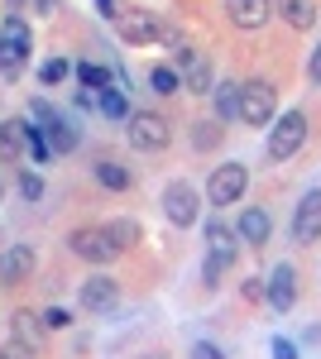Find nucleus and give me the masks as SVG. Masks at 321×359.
I'll return each instance as SVG.
<instances>
[{
  "instance_id": "2",
  "label": "nucleus",
  "mask_w": 321,
  "mask_h": 359,
  "mask_svg": "<svg viewBox=\"0 0 321 359\" xmlns=\"http://www.w3.org/2000/svg\"><path fill=\"white\" fill-rule=\"evenodd\" d=\"M29 120L44 130V139H48V149H53V158H67V154H77L81 149V130L72 115H63L53 106V101H44V96H34L29 101Z\"/></svg>"
},
{
  "instance_id": "6",
  "label": "nucleus",
  "mask_w": 321,
  "mask_h": 359,
  "mask_svg": "<svg viewBox=\"0 0 321 359\" xmlns=\"http://www.w3.org/2000/svg\"><path fill=\"white\" fill-rule=\"evenodd\" d=\"M278 120V86L268 77H249L240 82V125L249 130H268Z\"/></svg>"
},
{
  "instance_id": "1",
  "label": "nucleus",
  "mask_w": 321,
  "mask_h": 359,
  "mask_svg": "<svg viewBox=\"0 0 321 359\" xmlns=\"http://www.w3.org/2000/svg\"><path fill=\"white\" fill-rule=\"evenodd\" d=\"M115 34L130 43V48H149V43H178L183 34H178V25L168 20V15H159V10H125L120 20H115Z\"/></svg>"
},
{
  "instance_id": "26",
  "label": "nucleus",
  "mask_w": 321,
  "mask_h": 359,
  "mask_svg": "<svg viewBox=\"0 0 321 359\" xmlns=\"http://www.w3.org/2000/svg\"><path fill=\"white\" fill-rule=\"evenodd\" d=\"M106 235H110V245L125 254V249L139 240V221H134V216H115V221H106Z\"/></svg>"
},
{
  "instance_id": "30",
  "label": "nucleus",
  "mask_w": 321,
  "mask_h": 359,
  "mask_svg": "<svg viewBox=\"0 0 321 359\" xmlns=\"http://www.w3.org/2000/svg\"><path fill=\"white\" fill-rule=\"evenodd\" d=\"M230 269H235V264H225V259L207 254V259H202V287H207V292H216V287L225 283V273H230Z\"/></svg>"
},
{
  "instance_id": "32",
  "label": "nucleus",
  "mask_w": 321,
  "mask_h": 359,
  "mask_svg": "<svg viewBox=\"0 0 321 359\" xmlns=\"http://www.w3.org/2000/svg\"><path fill=\"white\" fill-rule=\"evenodd\" d=\"M268 355L273 359H302V345L288 340V335H273V340H268Z\"/></svg>"
},
{
  "instance_id": "13",
  "label": "nucleus",
  "mask_w": 321,
  "mask_h": 359,
  "mask_svg": "<svg viewBox=\"0 0 321 359\" xmlns=\"http://www.w3.org/2000/svg\"><path fill=\"white\" fill-rule=\"evenodd\" d=\"M264 302L278 311V316H288L297 306V269L293 264H273L264 278Z\"/></svg>"
},
{
  "instance_id": "27",
  "label": "nucleus",
  "mask_w": 321,
  "mask_h": 359,
  "mask_svg": "<svg viewBox=\"0 0 321 359\" xmlns=\"http://www.w3.org/2000/svg\"><path fill=\"white\" fill-rule=\"evenodd\" d=\"M25 149L34 163H53V149H48V139H44V130L34 120H25Z\"/></svg>"
},
{
  "instance_id": "10",
  "label": "nucleus",
  "mask_w": 321,
  "mask_h": 359,
  "mask_svg": "<svg viewBox=\"0 0 321 359\" xmlns=\"http://www.w3.org/2000/svg\"><path fill=\"white\" fill-rule=\"evenodd\" d=\"M67 249L77 254L81 264H91V269H106V264H115V259H120V249L110 245L106 225H77V230L67 235Z\"/></svg>"
},
{
  "instance_id": "24",
  "label": "nucleus",
  "mask_w": 321,
  "mask_h": 359,
  "mask_svg": "<svg viewBox=\"0 0 321 359\" xmlns=\"http://www.w3.org/2000/svg\"><path fill=\"white\" fill-rule=\"evenodd\" d=\"M149 91H154V96H178V91H183V72H178L173 62H154V67H149Z\"/></svg>"
},
{
  "instance_id": "7",
  "label": "nucleus",
  "mask_w": 321,
  "mask_h": 359,
  "mask_svg": "<svg viewBox=\"0 0 321 359\" xmlns=\"http://www.w3.org/2000/svg\"><path fill=\"white\" fill-rule=\"evenodd\" d=\"M163 206V221L173 225V230H192V225H202V192L192 187L188 177H173L159 196Z\"/></svg>"
},
{
  "instance_id": "21",
  "label": "nucleus",
  "mask_w": 321,
  "mask_h": 359,
  "mask_svg": "<svg viewBox=\"0 0 321 359\" xmlns=\"http://www.w3.org/2000/svg\"><path fill=\"white\" fill-rule=\"evenodd\" d=\"M91 177H96L106 192H130V187H134V172L125 163H115V158H101V163L91 168Z\"/></svg>"
},
{
  "instance_id": "31",
  "label": "nucleus",
  "mask_w": 321,
  "mask_h": 359,
  "mask_svg": "<svg viewBox=\"0 0 321 359\" xmlns=\"http://www.w3.org/2000/svg\"><path fill=\"white\" fill-rule=\"evenodd\" d=\"M20 196H25V201H44V177H39L34 168L20 172Z\"/></svg>"
},
{
  "instance_id": "15",
  "label": "nucleus",
  "mask_w": 321,
  "mask_h": 359,
  "mask_svg": "<svg viewBox=\"0 0 321 359\" xmlns=\"http://www.w3.org/2000/svg\"><path fill=\"white\" fill-rule=\"evenodd\" d=\"M225 20L244 34H254L273 20V0H225Z\"/></svg>"
},
{
  "instance_id": "17",
  "label": "nucleus",
  "mask_w": 321,
  "mask_h": 359,
  "mask_svg": "<svg viewBox=\"0 0 321 359\" xmlns=\"http://www.w3.org/2000/svg\"><path fill=\"white\" fill-rule=\"evenodd\" d=\"M202 235H207V254L225 259V264H235V259H240V235H235V225H225L221 216H211Z\"/></svg>"
},
{
  "instance_id": "39",
  "label": "nucleus",
  "mask_w": 321,
  "mask_h": 359,
  "mask_svg": "<svg viewBox=\"0 0 321 359\" xmlns=\"http://www.w3.org/2000/svg\"><path fill=\"white\" fill-rule=\"evenodd\" d=\"M72 106H77V111H96V91H77Z\"/></svg>"
},
{
  "instance_id": "25",
  "label": "nucleus",
  "mask_w": 321,
  "mask_h": 359,
  "mask_svg": "<svg viewBox=\"0 0 321 359\" xmlns=\"http://www.w3.org/2000/svg\"><path fill=\"white\" fill-rule=\"evenodd\" d=\"M96 111L106 115V120H130V91L125 86H110L96 96Z\"/></svg>"
},
{
  "instance_id": "38",
  "label": "nucleus",
  "mask_w": 321,
  "mask_h": 359,
  "mask_svg": "<svg viewBox=\"0 0 321 359\" xmlns=\"http://www.w3.org/2000/svg\"><path fill=\"white\" fill-rule=\"evenodd\" d=\"M192 359H225V350L211 345V340H197V345H192Z\"/></svg>"
},
{
  "instance_id": "28",
  "label": "nucleus",
  "mask_w": 321,
  "mask_h": 359,
  "mask_svg": "<svg viewBox=\"0 0 321 359\" xmlns=\"http://www.w3.org/2000/svg\"><path fill=\"white\" fill-rule=\"evenodd\" d=\"M67 77H72V62H67V57H44V62H39V86H58V82H67Z\"/></svg>"
},
{
  "instance_id": "36",
  "label": "nucleus",
  "mask_w": 321,
  "mask_h": 359,
  "mask_svg": "<svg viewBox=\"0 0 321 359\" xmlns=\"http://www.w3.org/2000/svg\"><path fill=\"white\" fill-rule=\"evenodd\" d=\"M125 10H130V5H125V0H96V15H101V20H106V25H115V20H120V15H125Z\"/></svg>"
},
{
  "instance_id": "29",
  "label": "nucleus",
  "mask_w": 321,
  "mask_h": 359,
  "mask_svg": "<svg viewBox=\"0 0 321 359\" xmlns=\"http://www.w3.org/2000/svg\"><path fill=\"white\" fill-rule=\"evenodd\" d=\"M225 139V125L221 120H202V125H192V149H216Z\"/></svg>"
},
{
  "instance_id": "23",
  "label": "nucleus",
  "mask_w": 321,
  "mask_h": 359,
  "mask_svg": "<svg viewBox=\"0 0 321 359\" xmlns=\"http://www.w3.org/2000/svg\"><path fill=\"white\" fill-rule=\"evenodd\" d=\"M10 335L39 350V345H44V316H39V311H15V316H10Z\"/></svg>"
},
{
  "instance_id": "9",
  "label": "nucleus",
  "mask_w": 321,
  "mask_h": 359,
  "mask_svg": "<svg viewBox=\"0 0 321 359\" xmlns=\"http://www.w3.org/2000/svg\"><path fill=\"white\" fill-rule=\"evenodd\" d=\"M244 187H249V168L240 158H225L207 177V201L211 206H235V201H244Z\"/></svg>"
},
{
  "instance_id": "41",
  "label": "nucleus",
  "mask_w": 321,
  "mask_h": 359,
  "mask_svg": "<svg viewBox=\"0 0 321 359\" xmlns=\"http://www.w3.org/2000/svg\"><path fill=\"white\" fill-rule=\"evenodd\" d=\"M53 5H58V0H34V10H39V15H53Z\"/></svg>"
},
{
  "instance_id": "12",
  "label": "nucleus",
  "mask_w": 321,
  "mask_h": 359,
  "mask_svg": "<svg viewBox=\"0 0 321 359\" xmlns=\"http://www.w3.org/2000/svg\"><path fill=\"white\" fill-rule=\"evenodd\" d=\"M293 240L302 249H317L321 245V187L302 192V201H297V211H293Z\"/></svg>"
},
{
  "instance_id": "33",
  "label": "nucleus",
  "mask_w": 321,
  "mask_h": 359,
  "mask_svg": "<svg viewBox=\"0 0 321 359\" xmlns=\"http://www.w3.org/2000/svg\"><path fill=\"white\" fill-rule=\"evenodd\" d=\"M44 316V331H67L72 326V311L67 306H48V311H39Z\"/></svg>"
},
{
  "instance_id": "35",
  "label": "nucleus",
  "mask_w": 321,
  "mask_h": 359,
  "mask_svg": "<svg viewBox=\"0 0 321 359\" xmlns=\"http://www.w3.org/2000/svg\"><path fill=\"white\" fill-rule=\"evenodd\" d=\"M240 297H244V306L264 302V278H244V283H240Z\"/></svg>"
},
{
  "instance_id": "14",
  "label": "nucleus",
  "mask_w": 321,
  "mask_h": 359,
  "mask_svg": "<svg viewBox=\"0 0 321 359\" xmlns=\"http://www.w3.org/2000/svg\"><path fill=\"white\" fill-rule=\"evenodd\" d=\"M34 269H39V254H34L29 245H5L0 249V287H20V283H29Z\"/></svg>"
},
{
  "instance_id": "8",
  "label": "nucleus",
  "mask_w": 321,
  "mask_h": 359,
  "mask_svg": "<svg viewBox=\"0 0 321 359\" xmlns=\"http://www.w3.org/2000/svg\"><path fill=\"white\" fill-rule=\"evenodd\" d=\"M125 135H130V149H139V154H163L173 130H168V115H159V111H130Z\"/></svg>"
},
{
  "instance_id": "40",
  "label": "nucleus",
  "mask_w": 321,
  "mask_h": 359,
  "mask_svg": "<svg viewBox=\"0 0 321 359\" xmlns=\"http://www.w3.org/2000/svg\"><path fill=\"white\" fill-rule=\"evenodd\" d=\"M302 340H307V345H321V326H307V331H302Z\"/></svg>"
},
{
  "instance_id": "11",
  "label": "nucleus",
  "mask_w": 321,
  "mask_h": 359,
  "mask_svg": "<svg viewBox=\"0 0 321 359\" xmlns=\"http://www.w3.org/2000/svg\"><path fill=\"white\" fill-rule=\"evenodd\" d=\"M77 306H81V311H91V316L115 311V306H120V283H115L110 273H91L77 287Z\"/></svg>"
},
{
  "instance_id": "22",
  "label": "nucleus",
  "mask_w": 321,
  "mask_h": 359,
  "mask_svg": "<svg viewBox=\"0 0 321 359\" xmlns=\"http://www.w3.org/2000/svg\"><path fill=\"white\" fill-rule=\"evenodd\" d=\"M211 106H216V120H221V125L240 120V82H216Z\"/></svg>"
},
{
  "instance_id": "5",
  "label": "nucleus",
  "mask_w": 321,
  "mask_h": 359,
  "mask_svg": "<svg viewBox=\"0 0 321 359\" xmlns=\"http://www.w3.org/2000/svg\"><path fill=\"white\" fill-rule=\"evenodd\" d=\"M29 53H34V39H29L25 15H5V25H0V77L20 82L29 67Z\"/></svg>"
},
{
  "instance_id": "37",
  "label": "nucleus",
  "mask_w": 321,
  "mask_h": 359,
  "mask_svg": "<svg viewBox=\"0 0 321 359\" xmlns=\"http://www.w3.org/2000/svg\"><path fill=\"white\" fill-rule=\"evenodd\" d=\"M307 82H312V86L321 91V39H317V48L307 53Z\"/></svg>"
},
{
  "instance_id": "3",
  "label": "nucleus",
  "mask_w": 321,
  "mask_h": 359,
  "mask_svg": "<svg viewBox=\"0 0 321 359\" xmlns=\"http://www.w3.org/2000/svg\"><path fill=\"white\" fill-rule=\"evenodd\" d=\"M168 62L183 72V91H188V96H211V91H216V67H211V57L202 53V48H192L188 39L168 43Z\"/></svg>"
},
{
  "instance_id": "16",
  "label": "nucleus",
  "mask_w": 321,
  "mask_h": 359,
  "mask_svg": "<svg viewBox=\"0 0 321 359\" xmlns=\"http://www.w3.org/2000/svg\"><path fill=\"white\" fill-rule=\"evenodd\" d=\"M235 235H240L244 249H264L268 235H273V216H268L264 206H244L240 221H235Z\"/></svg>"
},
{
  "instance_id": "42",
  "label": "nucleus",
  "mask_w": 321,
  "mask_h": 359,
  "mask_svg": "<svg viewBox=\"0 0 321 359\" xmlns=\"http://www.w3.org/2000/svg\"><path fill=\"white\" fill-rule=\"evenodd\" d=\"M144 359H163V355H144Z\"/></svg>"
},
{
  "instance_id": "18",
  "label": "nucleus",
  "mask_w": 321,
  "mask_h": 359,
  "mask_svg": "<svg viewBox=\"0 0 321 359\" xmlns=\"http://www.w3.org/2000/svg\"><path fill=\"white\" fill-rule=\"evenodd\" d=\"M273 15H278L288 29H297V34H312V29H317L321 5H317V0H273Z\"/></svg>"
},
{
  "instance_id": "4",
  "label": "nucleus",
  "mask_w": 321,
  "mask_h": 359,
  "mask_svg": "<svg viewBox=\"0 0 321 359\" xmlns=\"http://www.w3.org/2000/svg\"><path fill=\"white\" fill-rule=\"evenodd\" d=\"M302 144H307V111H302V106H288V111L268 125V139H264L268 163H288V158H297Z\"/></svg>"
},
{
  "instance_id": "34",
  "label": "nucleus",
  "mask_w": 321,
  "mask_h": 359,
  "mask_svg": "<svg viewBox=\"0 0 321 359\" xmlns=\"http://www.w3.org/2000/svg\"><path fill=\"white\" fill-rule=\"evenodd\" d=\"M0 359H39V350H34V345H25V340H15V335H10V340L0 345Z\"/></svg>"
},
{
  "instance_id": "19",
  "label": "nucleus",
  "mask_w": 321,
  "mask_h": 359,
  "mask_svg": "<svg viewBox=\"0 0 321 359\" xmlns=\"http://www.w3.org/2000/svg\"><path fill=\"white\" fill-rule=\"evenodd\" d=\"M25 120H0V163L5 168H20L25 158Z\"/></svg>"
},
{
  "instance_id": "20",
  "label": "nucleus",
  "mask_w": 321,
  "mask_h": 359,
  "mask_svg": "<svg viewBox=\"0 0 321 359\" xmlns=\"http://www.w3.org/2000/svg\"><path fill=\"white\" fill-rule=\"evenodd\" d=\"M72 77H77V86H81V91H96V96L115 86V72H110L106 62H91V57L72 62Z\"/></svg>"
}]
</instances>
